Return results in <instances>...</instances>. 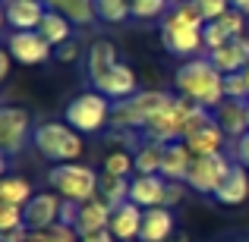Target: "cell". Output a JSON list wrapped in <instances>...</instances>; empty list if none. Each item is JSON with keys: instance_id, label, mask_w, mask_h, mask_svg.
<instances>
[{"instance_id": "cell-21", "label": "cell", "mask_w": 249, "mask_h": 242, "mask_svg": "<svg viewBox=\"0 0 249 242\" xmlns=\"http://www.w3.org/2000/svg\"><path fill=\"white\" fill-rule=\"evenodd\" d=\"M214 198H218L221 205H243L249 198V170L240 167V163H233V170L227 173L224 186L214 192Z\"/></svg>"}, {"instance_id": "cell-25", "label": "cell", "mask_w": 249, "mask_h": 242, "mask_svg": "<svg viewBox=\"0 0 249 242\" xmlns=\"http://www.w3.org/2000/svg\"><path fill=\"white\" fill-rule=\"evenodd\" d=\"M38 32H41V35L51 41V48H54V50L60 48V44L73 41V22H70L67 16H60V13H54V10L44 13V19H41V25H38Z\"/></svg>"}, {"instance_id": "cell-33", "label": "cell", "mask_w": 249, "mask_h": 242, "mask_svg": "<svg viewBox=\"0 0 249 242\" xmlns=\"http://www.w3.org/2000/svg\"><path fill=\"white\" fill-rule=\"evenodd\" d=\"M193 3L199 6V13H202V19H205V22H218V19L233 6L231 0H193Z\"/></svg>"}, {"instance_id": "cell-22", "label": "cell", "mask_w": 249, "mask_h": 242, "mask_svg": "<svg viewBox=\"0 0 249 242\" xmlns=\"http://www.w3.org/2000/svg\"><path fill=\"white\" fill-rule=\"evenodd\" d=\"M44 6L60 16H67L73 25H91L98 22V13H95V0H44Z\"/></svg>"}, {"instance_id": "cell-41", "label": "cell", "mask_w": 249, "mask_h": 242, "mask_svg": "<svg viewBox=\"0 0 249 242\" xmlns=\"http://www.w3.org/2000/svg\"><path fill=\"white\" fill-rule=\"evenodd\" d=\"M177 201H183V182H170L167 186V208L177 205Z\"/></svg>"}, {"instance_id": "cell-45", "label": "cell", "mask_w": 249, "mask_h": 242, "mask_svg": "<svg viewBox=\"0 0 249 242\" xmlns=\"http://www.w3.org/2000/svg\"><path fill=\"white\" fill-rule=\"evenodd\" d=\"M243 79H246V88H249V66L243 69Z\"/></svg>"}, {"instance_id": "cell-42", "label": "cell", "mask_w": 249, "mask_h": 242, "mask_svg": "<svg viewBox=\"0 0 249 242\" xmlns=\"http://www.w3.org/2000/svg\"><path fill=\"white\" fill-rule=\"evenodd\" d=\"M10 63H13L10 50H3V54H0V79H6V76H10Z\"/></svg>"}, {"instance_id": "cell-7", "label": "cell", "mask_w": 249, "mask_h": 242, "mask_svg": "<svg viewBox=\"0 0 249 242\" xmlns=\"http://www.w3.org/2000/svg\"><path fill=\"white\" fill-rule=\"evenodd\" d=\"M110 110L114 104L101 91H82L63 107V123H70L76 132H98L110 123Z\"/></svg>"}, {"instance_id": "cell-34", "label": "cell", "mask_w": 249, "mask_h": 242, "mask_svg": "<svg viewBox=\"0 0 249 242\" xmlns=\"http://www.w3.org/2000/svg\"><path fill=\"white\" fill-rule=\"evenodd\" d=\"M202 41H205V54H212V50L224 48L231 38L224 35V29H221L218 22H205V29H202Z\"/></svg>"}, {"instance_id": "cell-29", "label": "cell", "mask_w": 249, "mask_h": 242, "mask_svg": "<svg viewBox=\"0 0 249 242\" xmlns=\"http://www.w3.org/2000/svg\"><path fill=\"white\" fill-rule=\"evenodd\" d=\"M104 173L110 176H123V179H133L136 173V158L123 148V151H110L107 158H104Z\"/></svg>"}, {"instance_id": "cell-39", "label": "cell", "mask_w": 249, "mask_h": 242, "mask_svg": "<svg viewBox=\"0 0 249 242\" xmlns=\"http://www.w3.org/2000/svg\"><path fill=\"white\" fill-rule=\"evenodd\" d=\"M29 226H16V230H10V233H0V242H25V239H29Z\"/></svg>"}, {"instance_id": "cell-16", "label": "cell", "mask_w": 249, "mask_h": 242, "mask_svg": "<svg viewBox=\"0 0 249 242\" xmlns=\"http://www.w3.org/2000/svg\"><path fill=\"white\" fill-rule=\"evenodd\" d=\"M214 123L227 132V139L237 142L243 132H249V101H233L224 97L221 107H214Z\"/></svg>"}, {"instance_id": "cell-19", "label": "cell", "mask_w": 249, "mask_h": 242, "mask_svg": "<svg viewBox=\"0 0 249 242\" xmlns=\"http://www.w3.org/2000/svg\"><path fill=\"white\" fill-rule=\"evenodd\" d=\"M174 211L170 208H148L145 217H142V233H139V242H167L174 236Z\"/></svg>"}, {"instance_id": "cell-37", "label": "cell", "mask_w": 249, "mask_h": 242, "mask_svg": "<svg viewBox=\"0 0 249 242\" xmlns=\"http://www.w3.org/2000/svg\"><path fill=\"white\" fill-rule=\"evenodd\" d=\"M233 163L249 170V132H243L237 142H233Z\"/></svg>"}, {"instance_id": "cell-3", "label": "cell", "mask_w": 249, "mask_h": 242, "mask_svg": "<svg viewBox=\"0 0 249 242\" xmlns=\"http://www.w3.org/2000/svg\"><path fill=\"white\" fill-rule=\"evenodd\" d=\"M174 82H177V91H180L183 97H189L193 104L208 107V110L221 107L224 97H227L224 95V73H218L208 57H193V60H186L177 69Z\"/></svg>"}, {"instance_id": "cell-8", "label": "cell", "mask_w": 249, "mask_h": 242, "mask_svg": "<svg viewBox=\"0 0 249 242\" xmlns=\"http://www.w3.org/2000/svg\"><path fill=\"white\" fill-rule=\"evenodd\" d=\"M196 104L189 101V97H177L167 104V107H161L158 113L152 116V120L145 123V129H142V139L148 142H161V145H170V142H183V123H186V116L193 113Z\"/></svg>"}, {"instance_id": "cell-10", "label": "cell", "mask_w": 249, "mask_h": 242, "mask_svg": "<svg viewBox=\"0 0 249 242\" xmlns=\"http://www.w3.org/2000/svg\"><path fill=\"white\" fill-rule=\"evenodd\" d=\"M32 120L25 107H3L0 110V151L3 158H16L25 148V142H32Z\"/></svg>"}, {"instance_id": "cell-20", "label": "cell", "mask_w": 249, "mask_h": 242, "mask_svg": "<svg viewBox=\"0 0 249 242\" xmlns=\"http://www.w3.org/2000/svg\"><path fill=\"white\" fill-rule=\"evenodd\" d=\"M193 158L196 154L189 151L186 142H170L164 148V163H161V176L170 182H186V173L193 167Z\"/></svg>"}, {"instance_id": "cell-4", "label": "cell", "mask_w": 249, "mask_h": 242, "mask_svg": "<svg viewBox=\"0 0 249 242\" xmlns=\"http://www.w3.org/2000/svg\"><path fill=\"white\" fill-rule=\"evenodd\" d=\"M32 145L41 158H48L51 163H73L82 154V135L76 132L70 123H38L35 132H32Z\"/></svg>"}, {"instance_id": "cell-31", "label": "cell", "mask_w": 249, "mask_h": 242, "mask_svg": "<svg viewBox=\"0 0 249 242\" xmlns=\"http://www.w3.org/2000/svg\"><path fill=\"white\" fill-rule=\"evenodd\" d=\"M25 242H79V233H76L73 226H67V224H57V226H51V230H41V233L32 230Z\"/></svg>"}, {"instance_id": "cell-43", "label": "cell", "mask_w": 249, "mask_h": 242, "mask_svg": "<svg viewBox=\"0 0 249 242\" xmlns=\"http://www.w3.org/2000/svg\"><path fill=\"white\" fill-rule=\"evenodd\" d=\"M231 3H233V6H237V10H240V13H246V16H249V0H231Z\"/></svg>"}, {"instance_id": "cell-28", "label": "cell", "mask_w": 249, "mask_h": 242, "mask_svg": "<svg viewBox=\"0 0 249 242\" xmlns=\"http://www.w3.org/2000/svg\"><path fill=\"white\" fill-rule=\"evenodd\" d=\"M129 3H133V0H95V13H98L101 22L117 25V22H123V19L133 16V6Z\"/></svg>"}, {"instance_id": "cell-24", "label": "cell", "mask_w": 249, "mask_h": 242, "mask_svg": "<svg viewBox=\"0 0 249 242\" xmlns=\"http://www.w3.org/2000/svg\"><path fill=\"white\" fill-rule=\"evenodd\" d=\"M224 142H227V132L218 126V123H212V126H205L202 132H196L193 139H186V145H189V151H193L196 158H208V154H221Z\"/></svg>"}, {"instance_id": "cell-26", "label": "cell", "mask_w": 249, "mask_h": 242, "mask_svg": "<svg viewBox=\"0 0 249 242\" xmlns=\"http://www.w3.org/2000/svg\"><path fill=\"white\" fill-rule=\"evenodd\" d=\"M32 198H35V192H32V182L25 179V176H3V179H0V201H3V205L25 208Z\"/></svg>"}, {"instance_id": "cell-32", "label": "cell", "mask_w": 249, "mask_h": 242, "mask_svg": "<svg viewBox=\"0 0 249 242\" xmlns=\"http://www.w3.org/2000/svg\"><path fill=\"white\" fill-rule=\"evenodd\" d=\"M218 25L224 29L227 38H243L246 35V13H240L237 6H231V10L218 19Z\"/></svg>"}, {"instance_id": "cell-35", "label": "cell", "mask_w": 249, "mask_h": 242, "mask_svg": "<svg viewBox=\"0 0 249 242\" xmlns=\"http://www.w3.org/2000/svg\"><path fill=\"white\" fill-rule=\"evenodd\" d=\"M224 95H227V97H233V101H249V88H246L243 73H231V76H224Z\"/></svg>"}, {"instance_id": "cell-2", "label": "cell", "mask_w": 249, "mask_h": 242, "mask_svg": "<svg viewBox=\"0 0 249 242\" xmlns=\"http://www.w3.org/2000/svg\"><path fill=\"white\" fill-rule=\"evenodd\" d=\"M202 29H205V19H202L199 6L193 0H180L161 19V44L170 57H189L193 60L199 50H205Z\"/></svg>"}, {"instance_id": "cell-5", "label": "cell", "mask_w": 249, "mask_h": 242, "mask_svg": "<svg viewBox=\"0 0 249 242\" xmlns=\"http://www.w3.org/2000/svg\"><path fill=\"white\" fill-rule=\"evenodd\" d=\"M48 182L57 195H63L67 201L85 205V201L98 198V186H101V176L91 167L73 161V163H54L48 170Z\"/></svg>"}, {"instance_id": "cell-44", "label": "cell", "mask_w": 249, "mask_h": 242, "mask_svg": "<svg viewBox=\"0 0 249 242\" xmlns=\"http://www.w3.org/2000/svg\"><path fill=\"white\" fill-rule=\"evenodd\" d=\"M167 242H189V236H186V233H174Z\"/></svg>"}, {"instance_id": "cell-18", "label": "cell", "mask_w": 249, "mask_h": 242, "mask_svg": "<svg viewBox=\"0 0 249 242\" xmlns=\"http://www.w3.org/2000/svg\"><path fill=\"white\" fill-rule=\"evenodd\" d=\"M110 214H114V208L104 205L101 198H91L79 205V211H76V224L73 230L79 233V236H89V233H101L110 226Z\"/></svg>"}, {"instance_id": "cell-17", "label": "cell", "mask_w": 249, "mask_h": 242, "mask_svg": "<svg viewBox=\"0 0 249 242\" xmlns=\"http://www.w3.org/2000/svg\"><path fill=\"white\" fill-rule=\"evenodd\" d=\"M142 217H145V208L133 205V201H123L120 208H114L107 230L120 242H133V239H139V233H142Z\"/></svg>"}, {"instance_id": "cell-27", "label": "cell", "mask_w": 249, "mask_h": 242, "mask_svg": "<svg viewBox=\"0 0 249 242\" xmlns=\"http://www.w3.org/2000/svg\"><path fill=\"white\" fill-rule=\"evenodd\" d=\"M98 198L110 208H120L123 201H129V179L123 176H110L101 173V186H98Z\"/></svg>"}, {"instance_id": "cell-40", "label": "cell", "mask_w": 249, "mask_h": 242, "mask_svg": "<svg viewBox=\"0 0 249 242\" xmlns=\"http://www.w3.org/2000/svg\"><path fill=\"white\" fill-rule=\"evenodd\" d=\"M79 242H120L110 230H101V233H89V236H79Z\"/></svg>"}, {"instance_id": "cell-6", "label": "cell", "mask_w": 249, "mask_h": 242, "mask_svg": "<svg viewBox=\"0 0 249 242\" xmlns=\"http://www.w3.org/2000/svg\"><path fill=\"white\" fill-rule=\"evenodd\" d=\"M174 101L170 91H136L126 101H117L110 110V126L114 129H145V123L158 113L161 107Z\"/></svg>"}, {"instance_id": "cell-11", "label": "cell", "mask_w": 249, "mask_h": 242, "mask_svg": "<svg viewBox=\"0 0 249 242\" xmlns=\"http://www.w3.org/2000/svg\"><path fill=\"white\" fill-rule=\"evenodd\" d=\"M6 50L16 63L22 66H41V63L51 60L54 48L51 41L41 35V32H10L6 35Z\"/></svg>"}, {"instance_id": "cell-9", "label": "cell", "mask_w": 249, "mask_h": 242, "mask_svg": "<svg viewBox=\"0 0 249 242\" xmlns=\"http://www.w3.org/2000/svg\"><path fill=\"white\" fill-rule=\"evenodd\" d=\"M231 170H233V161H227L224 151L208 154V158H193V167H189V173H186V186L214 198V192L224 186Z\"/></svg>"}, {"instance_id": "cell-1", "label": "cell", "mask_w": 249, "mask_h": 242, "mask_svg": "<svg viewBox=\"0 0 249 242\" xmlns=\"http://www.w3.org/2000/svg\"><path fill=\"white\" fill-rule=\"evenodd\" d=\"M85 73L95 91H101L107 101H126L139 91L133 66L117 60V48L110 41H91L89 57H85Z\"/></svg>"}, {"instance_id": "cell-14", "label": "cell", "mask_w": 249, "mask_h": 242, "mask_svg": "<svg viewBox=\"0 0 249 242\" xmlns=\"http://www.w3.org/2000/svg\"><path fill=\"white\" fill-rule=\"evenodd\" d=\"M167 186L164 176H133L129 179V201L139 208H167Z\"/></svg>"}, {"instance_id": "cell-12", "label": "cell", "mask_w": 249, "mask_h": 242, "mask_svg": "<svg viewBox=\"0 0 249 242\" xmlns=\"http://www.w3.org/2000/svg\"><path fill=\"white\" fill-rule=\"evenodd\" d=\"M60 214H63V201H60L57 192H35V198L22 208L25 226L35 230V233L57 226V224H60Z\"/></svg>"}, {"instance_id": "cell-23", "label": "cell", "mask_w": 249, "mask_h": 242, "mask_svg": "<svg viewBox=\"0 0 249 242\" xmlns=\"http://www.w3.org/2000/svg\"><path fill=\"white\" fill-rule=\"evenodd\" d=\"M164 148H167V145H161V142L142 139V145L133 151V158H136V176H161Z\"/></svg>"}, {"instance_id": "cell-13", "label": "cell", "mask_w": 249, "mask_h": 242, "mask_svg": "<svg viewBox=\"0 0 249 242\" xmlns=\"http://www.w3.org/2000/svg\"><path fill=\"white\" fill-rule=\"evenodd\" d=\"M44 13V0H3V19L13 32H38Z\"/></svg>"}, {"instance_id": "cell-46", "label": "cell", "mask_w": 249, "mask_h": 242, "mask_svg": "<svg viewBox=\"0 0 249 242\" xmlns=\"http://www.w3.org/2000/svg\"><path fill=\"white\" fill-rule=\"evenodd\" d=\"M177 3H180V0H177Z\"/></svg>"}, {"instance_id": "cell-38", "label": "cell", "mask_w": 249, "mask_h": 242, "mask_svg": "<svg viewBox=\"0 0 249 242\" xmlns=\"http://www.w3.org/2000/svg\"><path fill=\"white\" fill-rule=\"evenodd\" d=\"M54 57L63 60V63H73L76 57H79V48H76V41H67V44H60V48L54 50Z\"/></svg>"}, {"instance_id": "cell-15", "label": "cell", "mask_w": 249, "mask_h": 242, "mask_svg": "<svg viewBox=\"0 0 249 242\" xmlns=\"http://www.w3.org/2000/svg\"><path fill=\"white\" fill-rule=\"evenodd\" d=\"M208 60L214 63V69L224 76L231 73H243V69L249 66V38H231V41L224 44V48L212 50V54H205Z\"/></svg>"}, {"instance_id": "cell-30", "label": "cell", "mask_w": 249, "mask_h": 242, "mask_svg": "<svg viewBox=\"0 0 249 242\" xmlns=\"http://www.w3.org/2000/svg\"><path fill=\"white\" fill-rule=\"evenodd\" d=\"M133 19H164L170 13V0H133Z\"/></svg>"}, {"instance_id": "cell-36", "label": "cell", "mask_w": 249, "mask_h": 242, "mask_svg": "<svg viewBox=\"0 0 249 242\" xmlns=\"http://www.w3.org/2000/svg\"><path fill=\"white\" fill-rule=\"evenodd\" d=\"M25 217H22V208L19 205H3L0 208V233H10L16 226H22Z\"/></svg>"}]
</instances>
